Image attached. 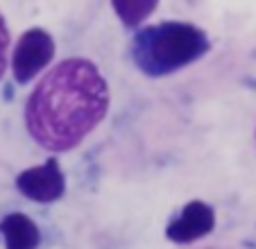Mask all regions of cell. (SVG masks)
Returning <instances> with one entry per match:
<instances>
[{"label":"cell","mask_w":256,"mask_h":249,"mask_svg":"<svg viewBox=\"0 0 256 249\" xmlns=\"http://www.w3.org/2000/svg\"><path fill=\"white\" fill-rule=\"evenodd\" d=\"M109 84L98 64L66 57L44 72L25 102V130L50 154L75 150L109 111Z\"/></svg>","instance_id":"6da1fadb"},{"label":"cell","mask_w":256,"mask_h":249,"mask_svg":"<svg viewBox=\"0 0 256 249\" xmlns=\"http://www.w3.org/2000/svg\"><path fill=\"white\" fill-rule=\"evenodd\" d=\"M10 46H12V34L7 28V20L0 12V80L7 72V64H10Z\"/></svg>","instance_id":"ba28073f"},{"label":"cell","mask_w":256,"mask_h":249,"mask_svg":"<svg viewBox=\"0 0 256 249\" xmlns=\"http://www.w3.org/2000/svg\"><path fill=\"white\" fill-rule=\"evenodd\" d=\"M216 226V213L206 202L193 200L182 208L177 218L166 226V236L177 244H190L208 236Z\"/></svg>","instance_id":"5b68a950"},{"label":"cell","mask_w":256,"mask_h":249,"mask_svg":"<svg viewBox=\"0 0 256 249\" xmlns=\"http://www.w3.org/2000/svg\"><path fill=\"white\" fill-rule=\"evenodd\" d=\"M54 38L44 28H30L18 36L12 50V75L16 84H30L54 59Z\"/></svg>","instance_id":"3957f363"},{"label":"cell","mask_w":256,"mask_h":249,"mask_svg":"<svg viewBox=\"0 0 256 249\" xmlns=\"http://www.w3.org/2000/svg\"><path fill=\"white\" fill-rule=\"evenodd\" d=\"M16 190L30 202L50 204L64 197L66 192V177L62 172V166L54 156H50L44 166L28 168L16 177Z\"/></svg>","instance_id":"277c9868"},{"label":"cell","mask_w":256,"mask_h":249,"mask_svg":"<svg viewBox=\"0 0 256 249\" xmlns=\"http://www.w3.org/2000/svg\"><path fill=\"white\" fill-rule=\"evenodd\" d=\"M0 234L5 249H36L41 244V231L25 213H10L0 220Z\"/></svg>","instance_id":"8992f818"},{"label":"cell","mask_w":256,"mask_h":249,"mask_svg":"<svg viewBox=\"0 0 256 249\" xmlns=\"http://www.w3.org/2000/svg\"><path fill=\"white\" fill-rule=\"evenodd\" d=\"M211 50L208 34L188 20L140 25L130 38V59L145 77H168L193 66Z\"/></svg>","instance_id":"7a4b0ae2"},{"label":"cell","mask_w":256,"mask_h":249,"mask_svg":"<svg viewBox=\"0 0 256 249\" xmlns=\"http://www.w3.org/2000/svg\"><path fill=\"white\" fill-rule=\"evenodd\" d=\"M114 14L122 23V28L136 30L148 20V16L154 14L159 7V0H109Z\"/></svg>","instance_id":"52a82bcc"},{"label":"cell","mask_w":256,"mask_h":249,"mask_svg":"<svg viewBox=\"0 0 256 249\" xmlns=\"http://www.w3.org/2000/svg\"><path fill=\"white\" fill-rule=\"evenodd\" d=\"M254 140H256V130H254Z\"/></svg>","instance_id":"9c48e42d"}]
</instances>
